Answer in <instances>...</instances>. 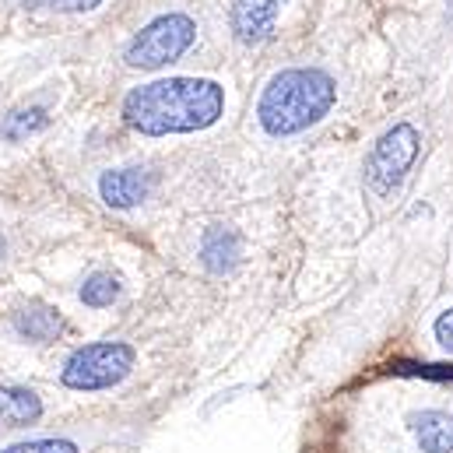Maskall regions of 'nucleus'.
<instances>
[{"label": "nucleus", "mask_w": 453, "mask_h": 453, "mask_svg": "<svg viewBox=\"0 0 453 453\" xmlns=\"http://www.w3.org/2000/svg\"><path fill=\"white\" fill-rule=\"evenodd\" d=\"M226 113V88L211 78H162L127 92L119 116L144 137L197 134Z\"/></svg>", "instance_id": "obj_1"}, {"label": "nucleus", "mask_w": 453, "mask_h": 453, "mask_svg": "<svg viewBox=\"0 0 453 453\" xmlns=\"http://www.w3.org/2000/svg\"><path fill=\"white\" fill-rule=\"evenodd\" d=\"M338 99V85L320 67H285L278 71L257 106V119L271 137L299 134L331 113Z\"/></svg>", "instance_id": "obj_2"}, {"label": "nucleus", "mask_w": 453, "mask_h": 453, "mask_svg": "<svg viewBox=\"0 0 453 453\" xmlns=\"http://www.w3.org/2000/svg\"><path fill=\"white\" fill-rule=\"evenodd\" d=\"M197 39V25L190 14H180V11H169V14H158L155 21H148L123 50V60L130 67H141V71H158L165 64H176Z\"/></svg>", "instance_id": "obj_3"}, {"label": "nucleus", "mask_w": 453, "mask_h": 453, "mask_svg": "<svg viewBox=\"0 0 453 453\" xmlns=\"http://www.w3.org/2000/svg\"><path fill=\"white\" fill-rule=\"evenodd\" d=\"M134 362H137V351L130 344L96 341V344H81L78 351H71L60 380L71 390H106V387H116L119 380L130 376Z\"/></svg>", "instance_id": "obj_4"}, {"label": "nucleus", "mask_w": 453, "mask_h": 453, "mask_svg": "<svg viewBox=\"0 0 453 453\" xmlns=\"http://www.w3.org/2000/svg\"><path fill=\"white\" fill-rule=\"evenodd\" d=\"M418 144H422V134L411 123H394L372 144L369 162H365V183H369V190L376 197H387L404 183L408 169L418 158Z\"/></svg>", "instance_id": "obj_5"}, {"label": "nucleus", "mask_w": 453, "mask_h": 453, "mask_svg": "<svg viewBox=\"0 0 453 453\" xmlns=\"http://www.w3.org/2000/svg\"><path fill=\"white\" fill-rule=\"evenodd\" d=\"M285 0H235L232 4V32L242 46L267 42L278 28Z\"/></svg>", "instance_id": "obj_6"}, {"label": "nucleus", "mask_w": 453, "mask_h": 453, "mask_svg": "<svg viewBox=\"0 0 453 453\" xmlns=\"http://www.w3.org/2000/svg\"><path fill=\"white\" fill-rule=\"evenodd\" d=\"M148 190H151V183H148V176H144L141 169H110V173H103V180H99L103 201H106L110 208H116V211L137 208V204L148 197Z\"/></svg>", "instance_id": "obj_7"}, {"label": "nucleus", "mask_w": 453, "mask_h": 453, "mask_svg": "<svg viewBox=\"0 0 453 453\" xmlns=\"http://www.w3.org/2000/svg\"><path fill=\"white\" fill-rule=\"evenodd\" d=\"M42 418V401L28 387H0V422L11 429L32 426Z\"/></svg>", "instance_id": "obj_8"}, {"label": "nucleus", "mask_w": 453, "mask_h": 453, "mask_svg": "<svg viewBox=\"0 0 453 453\" xmlns=\"http://www.w3.org/2000/svg\"><path fill=\"white\" fill-rule=\"evenodd\" d=\"M14 331H18L21 338L46 344V341H53L64 331V320H60L57 310H50V306H42V303H32V306H21V310L14 313Z\"/></svg>", "instance_id": "obj_9"}, {"label": "nucleus", "mask_w": 453, "mask_h": 453, "mask_svg": "<svg viewBox=\"0 0 453 453\" xmlns=\"http://www.w3.org/2000/svg\"><path fill=\"white\" fill-rule=\"evenodd\" d=\"M239 260V235L232 228H208L201 239V264L215 274H226Z\"/></svg>", "instance_id": "obj_10"}, {"label": "nucleus", "mask_w": 453, "mask_h": 453, "mask_svg": "<svg viewBox=\"0 0 453 453\" xmlns=\"http://www.w3.org/2000/svg\"><path fill=\"white\" fill-rule=\"evenodd\" d=\"M422 453H453V415L450 411H422L411 418Z\"/></svg>", "instance_id": "obj_11"}, {"label": "nucleus", "mask_w": 453, "mask_h": 453, "mask_svg": "<svg viewBox=\"0 0 453 453\" xmlns=\"http://www.w3.org/2000/svg\"><path fill=\"white\" fill-rule=\"evenodd\" d=\"M78 296H81L85 306H92V310H106V306H113L116 299H119V278L110 274V271H96V274L85 278V285H81Z\"/></svg>", "instance_id": "obj_12"}, {"label": "nucleus", "mask_w": 453, "mask_h": 453, "mask_svg": "<svg viewBox=\"0 0 453 453\" xmlns=\"http://www.w3.org/2000/svg\"><path fill=\"white\" fill-rule=\"evenodd\" d=\"M46 127V110H39V106H21V110H14V113L4 116V137L7 141H25L28 134H35V130H42Z\"/></svg>", "instance_id": "obj_13"}, {"label": "nucleus", "mask_w": 453, "mask_h": 453, "mask_svg": "<svg viewBox=\"0 0 453 453\" xmlns=\"http://www.w3.org/2000/svg\"><path fill=\"white\" fill-rule=\"evenodd\" d=\"M397 376H418V380H436V383H453L450 362H394L390 365Z\"/></svg>", "instance_id": "obj_14"}, {"label": "nucleus", "mask_w": 453, "mask_h": 453, "mask_svg": "<svg viewBox=\"0 0 453 453\" xmlns=\"http://www.w3.org/2000/svg\"><path fill=\"white\" fill-rule=\"evenodd\" d=\"M0 453H78L71 440H28V443H14Z\"/></svg>", "instance_id": "obj_15"}, {"label": "nucleus", "mask_w": 453, "mask_h": 453, "mask_svg": "<svg viewBox=\"0 0 453 453\" xmlns=\"http://www.w3.org/2000/svg\"><path fill=\"white\" fill-rule=\"evenodd\" d=\"M436 341H440L447 351H453V306L436 320Z\"/></svg>", "instance_id": "obj_16"}, {"label": "nucleus", "mask_w": 453, "mask_h": 453, "mask_svg": "<svg viewBox=\"0 0 453 453\" xmlns=\"http://www.w3.org/2000/svg\"><path fill=\"white\" fill-rule=\"evenodd\" d=\"M60 11H74V14H81V11H92V7H99L103 0H53Z\"/></svg>", "instance_id": "obj_17"}, {"label": "nucleus", "mask_w": 453, "mask_h": 453, "mask_svg": "<svg viewBox=\"0 0 453 453\" xmlns=\"http://www.w3.org/2000/svg\"><path fill=\"white\" fill-rule=\"evenodd\" d=\"M0 257H4V232H0Z\"/></svg>", "instance_id": "obj_18"}, {"label": "nucleus", "mask_w": 453, "mask_h": 453, "mask_svg": "<svg viewBox=\"0 0 453 453\" xmlns=\"http://www.w3.org/2000/svg\"><path fill=\"white\" fill-rule=\"evenodd\" d=\"M25 4H32V7H35V4H42V0H25Z\"/></svg>", "instance_id": "obj_19"}]
</instances>
